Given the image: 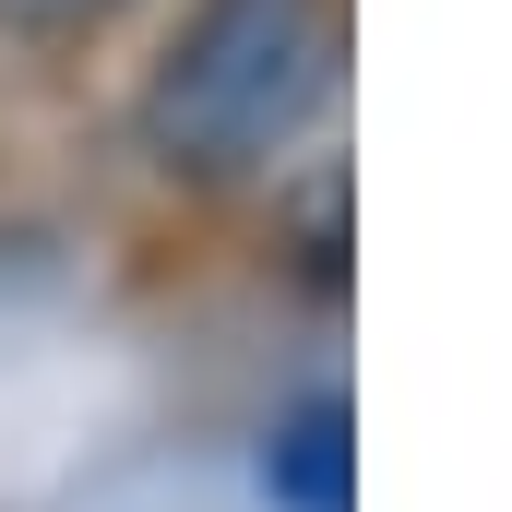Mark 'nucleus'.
<instances>
[{"label": "nucleus", "instance_id": "3", "mask_svg": "<svg viewBox=\"0 0 512 512\" xmlns=\"http://www.w3.org/2000/svg\"><path fill=\"white\" fill-rule=\"evenodd\" d=\"M108 12H131V0H0V36H36L48 48V36H96Z\"/></svg>", "mask_w": 512, "mask_h": 512}, {"label": "nucleus", "instance_id": "1", "mask_svg": "<svg viewBox=\"0 0 512 512\" xmlns=\"http://www.w3.org/2000/svg\"><path fill=\"white\" fill-rule=\"evenodd\" d=\"M346 0H191L179 48L143 84V143L191 179H239L334 108Z\"/></svg>", "mask_w": 512, "mask_h": 512}, {"label": "nucleus", "instance_id": "2", "mask_svg": "<svg viewBox=\"0 0 512 512\" xmlns=\"http://www.w3.org/2000/svg\"><path fill=\"white\" fill-rule=\"evenodd\" d=\"M262 489L286 512H346V405H310V417L262 453Z\"/></svg>", "mask_w": 512, "mask_h": 512}]
</instances>
